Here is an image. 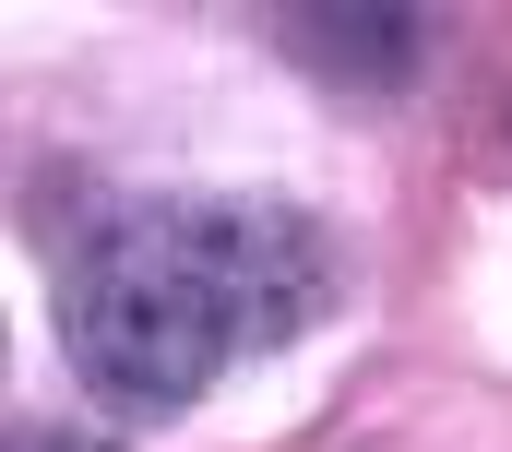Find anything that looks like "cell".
Returning <instances> with one entry per match:
<instances>
[{
	"label": "cell",
	"mask_w": 512,
	"mask_h": 452,
	"mask_svg": "<svg viewBox=\"0 0 512 452\" xmlns=\"http://www.w3.org/2000/svg\"><path fill=\"white\" fill-rule=\"evenodd\" d=\"M286 48L310 60V72H334L346 96H393L405 72H417V24L370 0V12H346V0H310V12H286Z\"/></svg>",
	"instance_id": "obj_3"
},
{
	"label": "cell",
	"mask_w": 512,
	"mask_h": 452,
	"mask_svg": "<svg viewBox=\"0 0 512 452\" xmlns=\"http://www.w3.org/2000/svg\"><path fill=\"white\" fill-rule=\"evenodd\" d=\"M60 322H72V369H84L120 417H179V405L239 357L227 298L203 286V262L179 250L167 215H120L108 226V238L84 250Z\"/></svg>",
	"instance_id": "obj_1"
},
{
	"label": "cell",
	"mask_w": 512,
	"mask_h": 452,
	"mask_svg": "<svg viewBox=\"0 0 512 452\" xmlns=\"http://www.w3.org/2000/svg\"><path fill=\"white\" fill-rule=\"evenodd\" d=\"M179 250L203 262V286L227 298L239 345H286L322 322L334 298V238L298 215V203H167Z\"/></svg>",
	"instance_id": "obj_2"
},
{
	"label": "cell",
	"mask_w": 512,
	"mask_h": 452,
	"mask_svg": "<svg viewBox=\"0 0 512 452\" xmlns=\"http://www.w3.org/2000/svg\"><path fill=\"white\" fill-rule=\"evenodd\" d=\"M12 452H120V441H108V429H24Z\"/></svg>",
	"instance_id": "obj_4"
}]
</instances>
